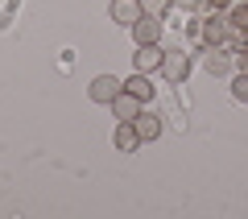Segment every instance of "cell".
Returning <instances> with one entry per match:
<instances>
[{
    "label": "cell",
    "mask_w": 248,
    "mask_h": 219,
    "mask_svg": "<svg viewBox=\"0 0 248 219\" xmlns=\"http://www.w3.org/2000/svg\"><path fill=\"white\" fill-rule=\"evenodd\" d=\"M120 91H124V83L116 79V75H95L91 87H87V95H91V104H112Z\"/></svg>",
    "instance_id": "1"
},
{
    "label": "cell",
    "mask_w": 248,
    "mask_h": 219,
    "mask_svg": "<svg viewBox=\"0 0 248 219\" xmlns=\"http://www.w3.org/2000/svg\"><path fill=\"white\" fill-rule=\"evenodd\" d=\"M161 75H166L170 83H182L186 75H190V54H182V50H166V58H161Z\"/></svg>",
    "instance_id": "2"
},
{
    "label": "cell",
    "mask_w": 248,
    "mask_h": 219,
    "mask_svg": "<svg viewBox=\"0 0 248 219\" xmlns=\"http://www.w3.org/2000/svg\"><path fill=\"white\" fill-rule=\"evenodd\" d=\"M199 37L207 46H223V37H228V13H211L207 21H199Z\"/></svg>",
    "instance_id": "3"
},
{
    "label": "cell",
    "mask_w": 248,
    "mask_h": 219,
    "mask_svg": "<svg viewBox=\"0 0 248 219\" xmlns=\"http://www.w3.org/2000/svg\"><path fill=\"white\" fill-rule=\"evenodd\" d=\"M161 58H166V50H161L157 42H153V46H137L133 66L141 70V75H153V70H161Z\"/></svg>",
    "instance_id": "4"
},
{
    "label": "cell",
    "mask_w": 248,
    "mask_h": 219,
    "mask_svg": "<svg viewBox=\"0 0 248 219\" xmlns=\"http://www.w3.org/2000/svg\"><path fill=\"white\" fill-rule=\"evenodd\" d=\"M145 17V9H141V0H112V21L116 25H124V29H133L137 21Z\"/></svg>",
    "instance_id": "5"
},
{
    "label": "cell",
    "mask_w": 248,
    "mask_h": 219,
    "mask_svg": "<svg viewBox=\"0 0 248 219\" xmlns=\"http://www.w3.org/2000/svg\"><path fill=\"white\" fill-rule=\"evenodd\" d=\"M108 108H112L116 120H137V116H141V108H145V99H137L133 91H120V95H116Z\"/></svg>",
    "instance_id": "6"
},
{
    "label": "cell",
    "mask_w": 248,
    "mask_h": 219,
    "mask_svg": "<svg viewBox=\"0 0 248 219\" xmlns=\"http://www.w3.org/2000/svg\"><path fill=\"white\" fill-rule=\"evenodd\" d=\"M112 145L120 153H137L141 149V137H137V128H133V120H116V132H112Z\"/></svg>",
    "instance_id": "7"
},
{
    "label": "cell",
    "mask_w": 248,
    "mask_h": 219,
    "mask_svg": "<svg viewBox=\"0 0 248 219\" xmlns=\"http://www.w3.org/2000/svg\"><path fill=\"white\" fill-rule=\"evenodd\" d=\"M133 37H137V46H153L161 37V17H153V13H145L141 21L133 25Z\"/></svg>",
    "instance_id": "8"
},
{
    "label": "cell",
    "mask_w": 248,
    "mask_h": 219,
    "mask_svg": "<svg viewBox=\"0 0 248 219\" xmlns=\"http://www.w3.org/2000/svg\"><path fill=\"white\" fill-rule=\"evenodd\" d=\"M133 128H137V137H141V145H145V141H157V137H161V116L141 108V116L133 120Z\"/></svg>",
    "instance_id": "9"
},
{
    "label": "cell",
    "mask_w": 248,
    "mask_h": 219,
    "mask_svg": "<svg viewBox=\"0 0 248 219\" xmlns=\"http://www.w3.org/2000/svg\"><path fill=\"white\" fill-rule=\"evenodd\" d=\"M228 46H207V58H203V66L211 70V75H228V66H232V58H228Z\"/></svg>",
    "instance_id": "10"
},
{
    "label": "cell",
    "mask_w": 248,
    "mask_h": 219,
    "mask_svg": "<svg viewBox=\"0 0 248 219\" xmlns=\"http://www.w3.org/2000/svg\"><path fill=\"white\" fill-rule=\"evenodd\" d=\"M124 91H133V95L145 99V104L153 99V83H149V75H141V70H137L133 79H124Z\"/></svg>",
    "instance_id": "11"
},
{
    "label": "cell",
    "mask_w": 248,
    "mask_h": 219,
    "mask_svg": "<svg viewBox=\"0 0 248 219\" xmlns=\"http://www.w3.org/2000/svg\"><path fill=\"white\" fill-rule=\"evenodd\" d=\"M228 25L248 29V4H232V9H228Z\"/></svg>",
    "instance_id": "12"
},
{
    "label": "cell",
    "mask_w": 248,
    "mask_h": 219,
    "mask_svg": "<svg viewBox=\"0 0 248 219\" xmlns=\"http://www.w3.org/2000/svg\"><path fill=\"white\" fill-rule=\"evenodd\" d=\"M141 9L153 13V17H166V13L174 9V0H141Z\"/></svg>",
    "instance_id": "13"
},
{
    "label": "cell",
    "mask_w": 248,
    "mask_h": 219,
    "mask_svg": "<svg viewBox=\"0 0 248 219\" xmlns=\"http://www.w3.org/2000/svg\"><path fill=\"white\" fill-rule=\"evenodd\" d=\"M232 95H236L240 104H248V75H244V70H240L236 79H232Z\"/></svg>",
    "instance_id": "14"
},
{
    "label": "cell",
    "mask_w": 248,
    "mask_h": 219,
    "mask_svg": "<svg viewBox=\"0 0 248 219\" xmlns=\"http://www.w3.org/2000/svg\"><path fill=\"white\" fill-rule=\"evenodd\" d=\"M178 9H186V13H199V9H207V0H174Z\"/></svg>",
    "instance_id": "15"
},
{
    "label": "cell",
    "mask_w": 248,
    "mask_h": 219,
    "mask_svg": "<svg viewBox=\"0 0 248 219\" xmlns=\"http://www.w3.org/2000/svg\"><path fill=\"white\" fill-rule=\"evenodd\" d=\"M232 4H236V0H207V9H211V13H228Z\"/></svg>",
    "instance_id": "16"
},
{
    "label": "cell",
    "mask_w": 248,
    "mask_h": 219,
    "mask_svg": "<svg viewBox=\"0 0 248 219\" xmlns=\"http://www.w3.org/2000/svg\"><path fill=\"white\" fill-rule=\"evenodd\" d=\"M236 66L248 75V46H244V50H236Z\"/></svg>",
    "instance_id": "17"
}]
</instances>
